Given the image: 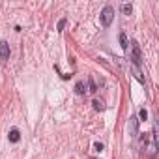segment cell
<instances>
[{
    "label": "cell",
    "mask_w": 159,
    "mask_h": 159,
    "mask_svg": "<svg viewBox=\"0 0 159 159\" xmlns=\"http://www.w3.org/2000/svg\"><path fill=\"white\" fill-rule=\"evenodd\" d=\"M142 155H144V159H155V155H157V131H155V127L150 133V144H146V137H142Z\"/></svg>",
    "instance_id": "cell-1"
},
{
    "label": "cell",
    "mask_w": 159,
    "mask_h": 159,
    "mask_svg": "<svg viewBox=\"0 0 159 159\" xmlns=\"http://www.w3.org/2000/svg\"><path fill=\"white\" fill-rule=\"evenodd\" d=\"M129 60L133 62V67H140V64H142V52H140V45L133 39L131 41V56H129Z\"/></svg>",
    "instance_id": "cell-2"
},
{
    "label": "cell",
    "mask_w": 159,
    "mask_h": 159,
    "mask_svg": "<svg viewBox=\"0 0 159 159\" xmlns=\"http://www.w3.org/2000/svg\"><path fill=\"white\" fill-rule=\"evenodd\" d=\"M112 19H114V8H112V6H105V8L101 10V13H99L101 25H103L105 28H109L111 23H112Z\"/></svg>",
    "instance_id": "cell-3"
},
{
    "label": "cell",
    "mask_w": 159,
    "mask_h": 159,
    "mask_svg": "<svg viewBox=\"0 0 159 159\" xmlns=\"http://www.w3.org/2000/svg\"><path fill=\"white\" fill-rule=\"evenodd\" d=\"M127 129H129V135H131L133 139L139 137V118H137V116H131V118H129V122H127Z\"/></svg>",
    "instance_id": "cell-4"
},
{
    "label": "cell",
    "mask_w": 159,
    "mask_h": 159,
    "mask_svg": "<svg viewBox=\"0 0 159 159\" xmlns=\"http://www.w3.org/2000/svg\"><path fill=\"white\" fill-rule=\"evenodd\" d=\"M0 60L2 62H8L10 60V45H8V41H0Z\"/></svg>",
    "instance_id": "cell-5"
},
{
    "label": "cell",
    "mask_w": 159,
    "mask_h": 159,
    "mask_svg": "<svg viewBox=\"0 0 159 159\" xmlns=\"http://www.w3.org/2000/svg\"><path fill=\"white\" fill-rule=\"evenodd\" d=\"M8 139H10V142H19V140H21V131H19L17 127L10 129V133H8Z\"/></svg>",
    "instance_id": "cell-6"
},
{
    "label": "cell",
    "mask_w": 159,
    "mask_h": 159,
    "mask_svg": "<svg viewBox=\"0 0 159 159\" xmlns=\"http://www.w3.org/2000/svg\"><path fill=\"white\" fill-rule=\"evenodd\" d=\"M75 92H77V94H81V96H83V94H86V92H88L86 83H84V81H79V83L75 84Z\"/></svg>",
    "instance_id": "cell-7"
},
{
    "label": "cell",
    "mask_w": 159,
    "mask_h": 159,
    "mask_svg": "<svg viewBox=\"0 0 159 159\" xmlns=\"http://www.w3.org/2000/svg\"><path fill=\"white\" fill-rule=\"evenodd\" d=\"M118 39H120V47H122L124 51H127V47H129V41H127V36H125V32H120Z\"/></svg>",
    "instance_id": "cell-8"
},
{
    "label": "cell",
    "mask_w": 159,
    "mask_h": 159,
    "mask_svg": "<svg viewBox=\"0 0 159 159\" xmlns=\"http://www.w3.org/2000/svg\"><path fill=\"white\" fill-rule=\"evenodd\" d=\"M86 86H88V92H90V94H96V92H98V84H96V81H94V77L88 79V84H86Z\"/></svg>",
    "instance_id": "cell-9"
},
{
    "label": "cell",
    "mask_w": 159,
    "mask_h": 159,
    "mask_svg": "<svg viewBox=\"0 0 159 159\" xmlns=\"http://www.w3.org/2000/svg\"><path fill=\"white\" fill-rule=\"evenodd\" d=\"M66 25H67V19H66V17H62V19L58 21V25H56V30H58V32H64Z\"/></svg>",
    "instance_id": "cell-10"
},
{
    "label": "cell",
    "mask_w": 159,
    "mask_h": 159,
    "mask_svg": "<svg viewBox=\"0 0 159 159\" xmlns=\"http://www.w3.org/2000/svg\"><path fill=\"white\" fill-rule=\"evenodd\" d=\"M131 11H133V6L131 4H122V13L124 15H131Z\"/></svg>",
    "instance_id": "cell-11"
},
{
    "label": "cell",
    "mask_w": 159,
    "mask_h": 159,
    "mask_svg": "<svg viewBox=\"0 0 159 159\" xmlns=\"http://www.w3.org/2000/svg\"><path fill=\"white\" fill-rule=\"evenodd\" d=\"M133 73H135V77H137V81H139L140 84H144V77H142V73H140V69H137V67H133Z\"/></svg>",
    "instance_id": "cell-12"
},
{
    "label": "cell",
    "mask_w": 159,
    "mask_h": 159,
    "mask_svg": "<svg viewBox=\"0 0 159 159\" xmlns=\"http://www.w3.org/2000/svg\"><path fill=\"white\" fill-rule=\"evenodd\" d=\"M92 105H94V109H96V111H103V109H105L103 101H99V99H94V101H92Z\"/></svg>",
    "instance_id": "cell-13"
},
{
    "label": "cell",
    "mask_w": 159,
    "mask_h": 159,
    "mask_svg": "<svg viewBox=\"0 0 159 159\" xmlns=\"http://www.w3.org/2000/svg\"><path fill=\"white\" fill-rule=\"evenodd\" d=\"M139 118H140L139 122H142V120H146V118H148V112H146V109H140V111H139Z\"/></svg>",
    "instance_id": "cell-14"
},
{
    "label": "cell",
    "mask_w": 159,
    "mask_h": 159,
    "mask_svg": "<svg viewBox=\"0 0 159 159\" xmlns=\"http://www.w3.org/2000/svg\"><path fill=\"white\" fill-rule=\"evenodd\" d=\"M94 150L101 152V150H103V144H101V142H94Z\"/></svg>",
    "instance_id": "cell-15"
},
{
    "label": "cell",
    "mask_w": 159,
    "mask_h": 159,
    "mask_svg": "<svg viewBox=\"0 0 159 159\" xmlns=\"http://www.w3.org/2000/svg\"><path fill=\"white\" fill-rule=\"evenodd\" d=\"M90 159H98V157H90Z\"/></svg>",
    "instance_id": "cell-16"
}]
</instances>
